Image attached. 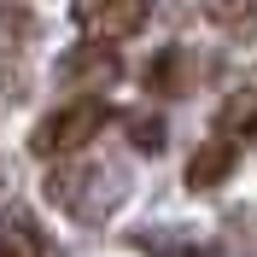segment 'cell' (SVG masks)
<instances>
[{"instance_id":"6da1fadb","label":"cell","mask_w":257,"mask_h":257,"mask_svg":"<svg viewBox=\"0 0 257 257\" xmlns=\"http://www.w3.org/2000/svg\"><path fill=\"white\" fill-rule=\"evenodd\" d=\"M105 123H111V99L105 94H76V99H64L59 111H47L41 123H35L30 146L41 152V158H70V152H82Z\"/></svg>"},{"instance_id":"7a4b0ae2","label":"cell","mask_w":257,"mask_h":257,"mask_svg":"<svg viewBox=\"0 0 257 257\" xmlns=\"http://www.w3.org/2000/svg\"><path fill=\"white\" fill-rule=\"evenodd\" d=\"M146 6H76V24L88 30V41H123V35H141L146 30Z\"/></svg>"},{"instance_id":"3957f363","label":"cell","mask_w":257,"mask_h":257,"mask_svg":"<svg viewBox=\"0 0 257 257\" xmlns=\"http://www.w3.org/2000/svg\"><path fill=\"white\" fill-rule=\"evenodd\" d=\"M117 70H123V64H117V53L105 47V41H82L70 59H59V76L64 82H99V88H111Z\"/></svg>"},{"instance_id":"277c9868","label":"cell","mask_w":257,"mask_h":257,"mask_svg":"<svg viewBox=\"0 0 257 257\" xmlns=\"http://www.w3.org/2000/svg\"><path fill=\"white\" fill-rule=\"evenodd\" d=\"M234 164H240V146H228V141H205V146L187 158V187H193V193L222 187V181L234 176Z\"/></svg>"},{"instance_id":"5b68a950","label":"cell","mask_w":257,"mask_h":257,"mask_svg":"<svg viewBox=\"0 0 257 257\" xmlns=\"http://www.w3.org/2000/svg\"><path fill=\"white\" fill-rule=\"evenodd\" d=\"M251 128H257V94L245 88V94H234V99L222 105V111H216V141L240 146L245 135H251Z\"/></svg>"},{"instance_id":"8992f818","label":"cell","mask_w":257,"mask_h":257,"mask_svg":"<svg viewBox=\"0 0 257 257\" xmlns=\"http://www.w3.org/2000/svg\"><path fill=\"white\" fill-rule=\"evenodd\" d=\"M181 53H158V59L146 64V82H152V88H158V94H181V88H187V82H181Z\"/></svg>"},{"instance_id":"52a82bcc","label":"cell","mask_w":257,"mask_h":257,"mask_svg":"<svg viewBox=\"0 0 257 257\" xmlns=\"http://www.w3.org/2000/svg\"><path fill=\"white\" fill-rule=\"evenodd\" d=\"M128 141L141 146V152H158L164 146V117L158 111H128Z\"/></svg>"},{"instance_id":"ba28073f","label":"cell","mask_w":257,"mask_h":257,"mask_svg":"<svg viewBox=\"0 0 257 257\" xmlns=\"http://www.w3.org/2000/svg\"><path fill=\"white\" fill-rule=\"evenodd\" d=\"M164 257H205V251H193V245H181V251H164Z\"/></svg>"}]
</instances>
